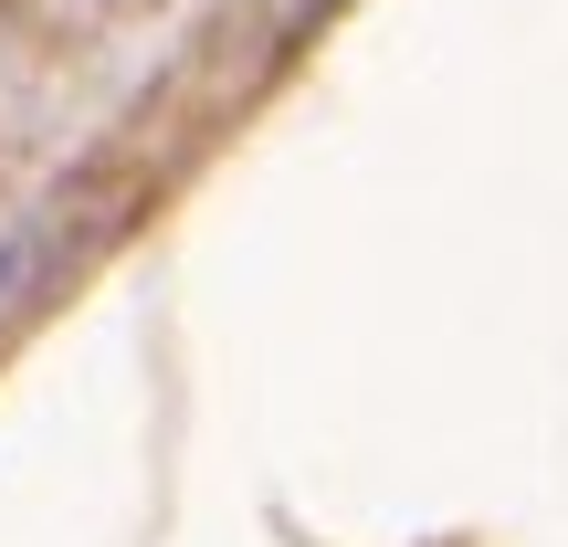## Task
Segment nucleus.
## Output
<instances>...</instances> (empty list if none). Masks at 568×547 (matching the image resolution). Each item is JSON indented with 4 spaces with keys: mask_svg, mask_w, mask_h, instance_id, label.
Returning a JSON list of instances; mask_svg holds the SVG:
<instances>
[{
    "mask_svg": "<svg viewBox=\"0 0 568 547\" xmlns=\"http://www.w3.org/2000/svg\"><path fill=\"white\" fill-rule=\"evenodd\" d=\"M21 274H32V232H21V243H0V295H11Z\"/></svg>",
    "mask_w": 568,
    "mask_h": 547,
    "instance_id": "1",
    "label": "nucleus"
}]
</instances>
